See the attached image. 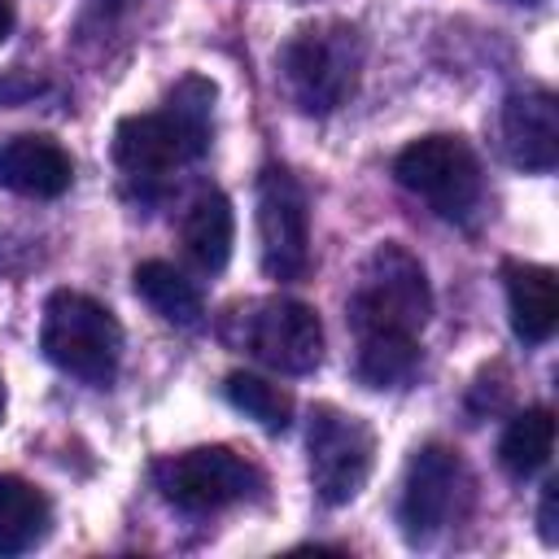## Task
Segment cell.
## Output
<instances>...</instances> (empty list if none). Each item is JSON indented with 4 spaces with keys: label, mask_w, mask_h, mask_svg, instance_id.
Instances as JSON below:
<instances>
[{
    "label": "cell",
    "mask_w": 559,
    "mask_h": 559,
    "mask_svg": "<svg viewBox=\"0 0 559 559\" xmlns=\"http://www.w3.org/2000/svg\"><path fill=\"white\" fill-rule=\"evenodd\" d=\"M39 349L66 376H79L87 384H109L122 358V328L96 297L57 288L44 301Z\"/></svg>",
    "instance_id": "4"
},
{
    "label": "cell",
    "mask_w": 559,
    "mask_h": 559,
    "mask_svg": "<svg viewBox=\"0 0 559 559\" xmlns=\"http://www.w3.org/2000/svg\"><path fill=\"white\" fill-rule=\"evenodd\" d=\"M48 524H52V507L44 489L0 472V555H26L35 542H44Z\"/></svg>",
    "instance_id": "15"
},
{
    "label": "cell",
    "mask_w": 559,
    "mask_h": 559,
    "mask_svg": "<svg viewBox=\"0 0 559 559\" xmlns=\"http://www.w3.org/2000/svg\"><path fill=\"white\" fill-rule=\"evenodd\" d=\"M537 524H542V542H559V528H555V485H546L542 493V511H537Z\"/></svg>",
    "instance_id": "20"
},
{
    "label": "cell",
    "mask_w": 559,
    "mask_h": 559,
    "mask_svg": "<svg viewBox=\"0 0 559 559\" xmlns=\"http://www.w3.org/2000/svg\"><path fill=\"white\" fill-rule=\"evenodd\" d=\"M210 114H214V83L188 74L166 109L131 114L114 127V162L131 179H166L175 166L197 162L210 148Z\"/></svg>",
    "instance_id": "1"
},
{
    "label": "cell",
    "mask_w": 559,
    "mask_h": 559,
    "mask_svg": "<svg viewBox=\"0 0 559 559\" xmlns=\"http://www.w3.org/2000/svg\"><path fill=\"white\" fill-rule=\"evenodd\" d=\"M131 284H135V293H140L166 323H175V328H197L201 314H205L201 288H197L179 266H170V262H162V258L140 262V266L131 271Z\"/></svg>",
    "instance_id": "16"
},
{
    "label": "cell",
    "mask_w": 559,
    "mask_h": 559,
    "mask_svg": "<svg viewBox=\"0 0 559 559\" xmlns=\"http://www.w3.org/2000/svg\"><path fill=\"white\" fill-rule=\"evenodd\" d=\"M223 389H227V402L245 411L249 419H258L266 432H284L293 424V393L280 389L275 380L253 376V371H231Z\"/></svg>",
    "instance_id": "19"
},
{
    "label": "cell",
    "mask_w": 559,
    "mask_h": 559,
    "mask_svg": "<svg viewBox=\"0 0 559 559\" xmlns=\"http://www.w3.org/2000/svg\"><path fill=\"white\" fill-rule=\"evenodd\" d=\"M231 240H236V214L231 201L218 188H205L192 197V205L183 210L179 223V245L188 253V262L205 275H218L231 258Z\"/></svg>",
    "instance_id": "14"
},
{
    "label": "cell",
    "mask_w": 559,
    "mask_h": 559,
    "mask_svg": "<svg viewBox=\"0 0 559 559\" xmlns=\"http://www.w3.org/2000/svg\"><path fill=\"white\" fill-rule=\"evenodd\" d=\"M240 345L280 376H306L323 358V323L297 297H262L240 310Z\"/></svg>",
    "instance_id": "9"
},
{
    "label": "cell",
    "mask_w": 559,
    "mask_h": 559,
    "mask_svg": "<svg viewBox=\"0 0 559 559\" xmlns=\"http://www.w3.org/2000/svg\"><path fill=\"white\" fill-rule=\"evenodd\" d=\"M419 367V349H415V336H393V332H371V336H358V358H354V371L367 389H397L415 376Z\"/></svg>",
    "instance_id": "18"
},
{
    "label": "cell",
    "mask_w": 559,
    "mask_h": 559,
    "mask_svg": "<svg viewBox=\"0 0 559 559\" xmlns=\"http://www.w3.org/2000/svg\"><path fill=\"white\" fill-rule=\"evenodd\" d=\"M472 502V476L459 450L450 445H424L411 467H406V489H402V533L411 546L437 542Z\"/></svg>",
    "instance_id": "8"
},
{
    "label": "cell",
    "mask_w": 559,
    "mask_h": 559,
    "mask_svg": "<svg viewBox=\"0 0 559 559\" xmlns=\"http://www.w3.org/2000/svg\"><path fill=\"white\" fill-rule=\"evenodd\" d=\"M502 148L520 170H555L559 162V105L546 87L511 92L502 105Z\"/></svg>",
    "instance_id": "11"
},
{
    "label": "cell",
    "mask_w": 559,
    "mask_h": 559,
    "mask_svg": "<svg viewBox=\"0 0 559 559\" xmlns=\"http://www.w3.org/2000/svg\"><path fill=\"white\" fill-rule=\"evenodd\" d=\"M393 175L406 192L428 201L441 218H467L480 205V162L459 135H424L406 144L393 162Z\"/></svg>",
    "instance_id": "5"
},
{
    "label": "cell",
    "mask_w": 559,
    "mask_h": 559,
    "mask_svg": "<svg viewBox=\"0 0 559 559\" xmlns=\"http://www.w3.org/2000/svg\"><path fill=\"white\" fill-rule=\"evenodd\" d=\"M70 179H74V162L52 135L22 131L0 144V188H9L17 197L52 201L70 188Z\"/></svg>",
    "instance_id": "12"
},
{
    "label": "cell",
    "mask_w": 559,
    "mask_h": 559,
    "mask_svg": "<svg viewBox=\"0 0 559 559\" xmlns=\"http://www.w3.org/2000/svg\"><path fill=\"white\" fill-rule=\"evenodd\" d=\"M13 22H17V13H13V0H0V44L9 39V31H13Z\"/></svg>",
    "instance_id": "21"
},
{
    "label": "cell",
    "mask_w": 559,
    "mask_h": 559,
    "mask_svg": "<svg viewBox=\"0 0 559 559\" xmlns=\"http://www.w3.org/2000/svg\"><path fill=\"white\" fill-rule=\"evenodd\" d=\"M153 476H157L162 498L192 515L231 507L262 489V472L227 445H197V450L170 454L153 467Z\"/></svg>",
    "instance_id": "7"
},
{
    "label": "cell",
    "mask_w": 559,
    "mask_h": 559,
    "mask_svg": "<svg viewBox=\"0 0 559 559\" xmlns=\"http://www.w3.org/2000/svg\"><path fill=\"white\" fill-rule=\"evenodd\" d=\"M280 70H284V83H288L297 109H306V114H332L358 87L362 35L349 22H314V26H301L284 44Z\"/></svg>",
    "instance_id": "3"
},
{
    "label": "cell",
    "mask_w": 559,
    "mask_h": 559,
    "mask_svg": "<svg viewBox=\"0 0 559 559\" xmlns=\"http://www.w3.org/2000/svg\"><path fill=\"white\" fill-rule=\"evenodd\" d=\"M502 284H507V310L511 328L524 345H542L559 328V284L550 266L537 262H502Z\"/></svg>",
    "instance_id": "13"
},
{
    "label": "cell",
    "mask_w": 559,
    "mask_h": 559,
    "mask_svg": "<svg viewBox=\"0 0 559 559\" xmlns=\"http://www.w3.org/2000/svg\"><path fill=\"white\" fill-rule=\"evenodd\" d=\"M306 445H310V480H314V493L328 507H341V502H349V498L362 493V485L371 476V463H376V432L367 428L362 415L341 411V406H328V402L314 406L310 411Z\"/></svg>",
    "instance_id": "6"
},
{
    "label": "cell",
    "mask_w": 559,
    "mask_h": 559,
    "mask_svg": "<svg viewBox=\"0 0 559 559\" xmlns=\"http://www.w3.org/2000/svg\"><path fill=\"white\" fill-rule=\"evenodd\" d=\"M550 450H555V415L546 406H528L507 424V432L498 441V463L515 480H524L550 463Z\"/></svg>",
    "instance_id": "17"
},
{
    "label": "cell",
    "mask_w": 559,
    "mask_h": 559,
    "mask_svg": "<svg viewBox=\"0 0 559 559\" xmlns=\"http://www.w3.org/2000/svg\"><path fill=\"white\" fill-rule=\"evenodd\" d=\"M432 314V288L411 249L397 240H384L371 249V258L358 271V284L349 293V323L358 336L393 332V336H419V328Z\"/></svg>",
    "instance_id": "2"
},
{
    "label": "cell",
    "mask_w": 559,
    "mask_h": 559,
    "mask_svg": "<svg viewBox=\"0 0 559 559\" xmlns=\"http://www.w3.org/2000/svg\"><path fill=\"white\" fill-rule=\"evenodd\" d=\"M258 245L271 280H301L310 271V210L301 183L284 166H266L258 179Z\"/></svg>",
    "instance_id": "10"
},
{
    "label": "cell",
    "mask_w": 559,
    "mask_h": 559,
    "mask_svg": "<svg viewBox=\"0 0 559 559\" xmlns=\"http://www.w3.org/2000/svg\"><path fill=\"white\" fill-rule=\"evenodd\" d=\"M0 419H4V380H0Z\"/></svg>",
    "instance_id": "22"
}]
</instances>
